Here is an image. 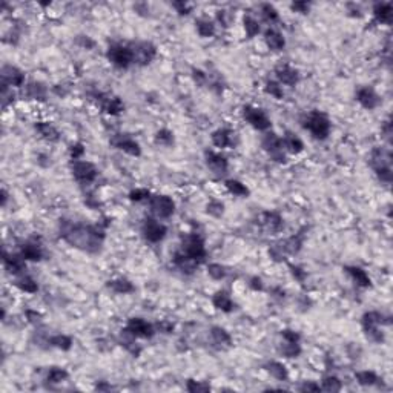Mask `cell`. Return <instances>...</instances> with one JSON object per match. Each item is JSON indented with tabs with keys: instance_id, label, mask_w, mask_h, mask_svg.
Returning <instances> with one entry per match:
<instances>
[{
	"instance_id": "1",
	"label": "cell",
	"mask_w": 393,
	"mask_h": 393,
	"mask_svg": "<svg viewBox=\"0 0 393 393\" xmlns=\"http://www.w3.org/2000/svg\"><path fill=\"white\" fill-rule=\"evenodd\" d=\"M61 237L71 246L88 252H97L105 238L103 232L98 229V226H75V224L63 226Z\"/></svg>"
},
{
	"instance_id": "2",
	"label": "cell",
	"mask_w": 393,
	"mask_h": 393,
	"mask_svg": "<svg viewBox=\"0 0 393 393\" xmlns=\"http://www.w3.org/2000/svg\"><path fill=\"white\" fill-rule=\"evenodd\" d=\"M302 126L310 131V134L318 138V140H324L327 138L329 132H331V121H329L327 116L320 111H312L309 116L304 120Z\"/></svg>"
},
{
	"instance_id": "3",
	"label": "cell",
	"mask_w": 393,
	"mask_h": 393,
	"mask_svg": "<svg viewBox=\"0 0 393 393\" xmlns=\"http://www.w3.org/2000/svg\"><path fill=\"white\" fill-rule=\"evenodd\" d=\"M183 255L197 260V261H203V258L206 257V249H205V242L203 238L197 234H187L183 237V243H181V250Z\"/></svg>"
},
{
	"instance_id": "4",
	"label": "cell",
	"mask_w": 393,
	"mask_h": 393,
	"mask_svg": "<svg viewBox=\"0 0 393 393\" xmlns=\"http://www.w3.org/2000/svg\"><path fill=\"white\" fill-rule=\"evenodd\" d=\"M108 59L111 60V63L114 66H117L120 69H126L129 68L132 61V51L129 46L126 45H120V43H116L109 46L108 49Z\"/></svg>"
},
{
	"instance_id": "5",
	"label": "cell",
	"mask_w": 393,
	"mask_h": 393,
	"mask_svg": "<svg viewBox=\"0 0 393 393\" xmlns=\"http://www.w3.org/2000/svg\"><path fill=\"white\" fill-rule=\"evenodd\" d=\"M383 320H384V316L379 312H369L363 316V327L365 331V335L372 341H376V343H381L384 339L381 329H379L381 323H384Z\"/></svg>"
},
{
	"instance_id": "6",
	"label": "cell",
	"mask_w": 393,
	"mask_h": 393,
	"mask_svg": "<svg viewBox=\"0 0 393 393\" xmlns=\"http://www.w3.org/2000/svg\"><path fill=\"white\" fill-rule=\"evenodd\" d=\"M129 48L132 51V61L137 63V65H148V63L154 60V57L157 54L155 46L149 42L132 43V45H129Z\"/></svg>"
},
{
	"instance_id": "7",
	"label": "cell",
	"mask_w": 393,
	"mask_h": 393,
	"mask_svg": "<svg viewBox=\"0 0 393 393\" xmlns=\"http://www.w3.org/2000/svg\"><path fill=\"white\" fill-rule=\"evenodd\" d=\"M175 211V203L168 195H155L151 198V212L157 218H169Z\"/></svg>"
},
{
	"instance_id": "8",
	"label": "cell",
	"mask_w": 393,
	"mask_h": 393,
	"mask_svg": "<svg viewBox=\"0 0 393 393\" xmlns=\"http://www.w3.org/2000/svg\"><path fill=\"white\" fill-rule=\"evenodd\" d=\"M243 117L249 121L250 126H253L258 131H266L271 128V120L266 116V112L253 108V106H244L243 108Z\"/></svg>"
},
{
	"instance_id": "9",
	"label": "cell",
	"mask_w": 393,
	"mask_h": 393,
	"mask_svg": "<svg viewBox=\"0 0 393 393\" xmlns=\"http://www.w3.org/2000/svg\"><path fill=\"white\" fill-rule=\"evenodd\" d=\"M166 226L154 218H146L142 226V234L149 243H158L166 237Z\"/></svg>"
},
{
	"instance_id": "10",
	"label": "cell",
	"mask_w": 393,
	"mask_h": 393,
	"mask_svg": "<svg viewBox=\"0 0 393 393\" xmlns=\"http://www.w3.org/2000/svg\"><path fill=\"white\" fill-rule=\"evenodd\" d=\"M72 174L75 177V180H79L82 183H91L97 179V168L90 161L74 160Z\"/></svg>"
},
{
	"instance_id": "11",
	"label": "cell",
	"mask_w": 393,
	"mask_h": 393,
	"mask_svg": "<svg viewBox=\"0 0 393 393\" xmlns=\"http://www.w3.org/2000/svg\"><path fill=\"white\" fill-rule=\"evenodd\" d=\"M124 332L135 338H152L155 333L154 327L142 318H131L128 324H126Z\"/></svg>"
},
{
	"instance_id": "12",
	"label": "cell",
	"mask_w": 393,
	"mask_h": 393,
	"mask_svg": "<svg viewBox=\"0 0 393 393\" xmlns=\"http://www.w3.org/2000/svg\"><path fill=\"white\" fill-rule=\"evenodd\" d=\"M111 143L116 146L117 149H121L124 151L126 154H129V155H135L138 157L142 154V151H140V145H138L134 138H131L129 135H126V134H119L116 135L111 140Z\"/></svg>"
},
{
	"instance_id": "13",
	"label": "cell",
	"mask_w": 393,
	"mask_h": 393,
	"mask_svg": "<svg viewBox=\"0 0 393 393\" xmlns=\"http://www.w3.org/2000/svg\"><path fill=\"white\" fill-rule=\"evenodd\" d=\"M263 148L271 154L272 158L276 161H284V154H283V143L281 138H278L275 134H268L263 138Z\"/></svg>"
},
{
	"instance_id": "14",
	"label": "cell",
	"mask_w": 393,
	"mask_h": 393,
	"mask_svg": "<svg viewBox=\"0 0 393 393\" xmlns=\"http://www.w3.org/2000/svg\"><path fill=\"white\" fill-rule=\"evenodd\" d=\"M2 82L8 86H22L25 83V74L11 65H5L2 68Z\"/></svg>"
},
{
	"instance_id": "15",
	"label": "cell",
	"mask_w": 393,
	"mask_h": 393,
	"mask_svg": "<svg viewBox=\"0 0 393 393\" xmlns=\"http://www.w3.org/2000/svg\"><path fill=\"white\" fill-rule=\"evenodd\" d=\"M275 74H276V79L280 80V83L287 85V86H294V85L298 82V79H300L298 71L294 69L292 66H289V65H280V66H276Z\"/></svg>"
},
{
	"instance_id": "16",
	"label": "cell",
	"mask_w": 393,
	"mask_h": 393,
	"mask_svg": "<svg viewBox=\"0 0 393 393\" xmlns=\"http://www.w3.org/2000/svg\"><path fill=\"white\" fill-rule=\"evenodd\" d=\"M206 163L211 171H213L215 174H226L227 171V160L221 155V154H217V152H212V151H206Z\"/></svg>"
},
{
	"instance_id": "17",
	"label": "cell",
	"mask_w": 393,
	"mask_h": 393,
	"mask_svg": "<svg viewBox=\"0 0 393 393\" xmlns=\"http://www.w3.org/2000/svg\"><path fill=\"white\" fill-rule=\"evenodd\" d=\"M357 98L365 109H375L379 105V97L372 88H361L357 94Z\"/></svg>"
},
{
	"instance_id": "18",
	"label": "cell",
	"mask_w": 393,
	"mask_h": 393,
	"mask_svg": "<svg viewBox=\"0 0 393 393\" xmlns=\"http://www.w3.org/2000/svg\"><path fill=\"white\" fill-rule=\"evenodd\" d=\"M3 263L5 268L9 273L12 275H19L25 271V260L22 255H9L8 252H3Z\"/></svg>"
},
{
	"instance_id": "19",
	"label": "cell",
	"mask_w": 393,
	"mask_h": 393,
	"mask_svg": "<svg viewBox=\"0 0 393 393\" xmlns=\"http://www.w3.org/2000/svg\"><path fill=\"white\" fill-rule=\"evenodd\" d=\"M174 263H175L177 268H179V269H180L181 272H184V273H192V272L198 268V264H200V261L192 260V258H189V257L183 255L181 252H177V253H175Z\"/></svg>"
},
{
	"instance_id": "20",
	"label": "cell",
	"mask_w": 393,
	"mask_h": 393,
	"mask_svg": "<svg viewBox=\"0 0 393 393\" xmlns=\"http://www.w3.org/2000/svg\"><path fill=\"white\" fill-rule=\"evenodd\" d=\"M264 40H266V45H268L272 51H280L284 48L286 45V40L281 32H278L276 30H268L264 34Z\"/></svg>"
},
{
	"instance_id": "21",
	"label": "cell",
	"mask_w": 393,
	"mask_h": 393,
	"mask_svg": "<svg viewBox=\"0 0 393 393\" xmlns=\"http://www.w3.org/2000/svg\"><path fill=\"white\" fill-rule=\"evenodd\" d=\"M20 255L23 257V260H30V261H40L42 257H43V252H42V247L37 244V243H27L23 244L22 249H20Z\"/></svg>"
},
{
	"instance_id": "22",
	"label": "cell",
	"mask_w": 393,
	"mask_h": 393,
	"mask_svg": "<svg viewBox=\"0 0 393 393\" xmlns=\"http://www.w3.org/2000/svg\"><path fill=\"white\" fill-rule=\"evenodd\" d=\"M211 336H212L213 344H217L220 349H227V347L232 346V338H231V335L227 333L224 329H221V327H212Z\"/></svg>"
},
{
	"instance_id": "23",
	"label": "cell",
	"mask_w": 393,
	"mask_h": 393,
	"mask_svg": "<svg viewBox=\"0 0 393 393\" xmlns=\"http://www.w3.org/2000/svg\"><path fill=\"white\" fill-rule=\"evenodd\" d=\"M263 226L269 232H280L283 227V218L276 212H266L263 215Z\"/></svg>"
},
{
	"instance_id": "24",
	"label": "cell",
	"mask_w": 393,
	"mask_h": 393,
	"mask_svg": "<svg viewBox=\"0 0 393 393\" xmlns=\"http://www.w3.org/2000/svg\"><path fill=\"white\" fill-rule=\"evenodd\" d=\"M373 12H375V19L379 23H386V25H390L392 23L393 9H392V5L390 3H378V5H375Z\"/></svg>"
},
{
	"instance_id": "25",
	"label": "cell",
	"mask_w": 393,
	"mask_h": 393,
	"mask_svg": "<svg viewBox=\"0 0 393 393\" xmlns=\"http://www.w3.org/2000/svg\"><path fill=\"white\" fill-rule=\"evenodd\" d=\"M281 143H283V148H284L286 151H289L290 154H300V152L304 149L302 142L300 140V138H298L297 135L290 134V132H287V134L284 135V138L281 140Z\"/></svg>"
},
{
	"instance_id": "26",
	"label": "cell",
	"mask_w": 393,
	"mask_h": 393,
	"mask_svg": "<svg viewBox=\"0 0 393 393\" xmlns=\"http://www.w3.org/2000/svg\"><path fill=\"white\" fill-rule=\"evenodd\" d=\"M212 143L217 148H227L232 145V132L229 129H217L212 134Z\"/></svg>"
},
{
	"instance_id": "27",
	"label": "cell",
	"mask_w": 393,
	"mask_h": 393,
	"mask_svg": "<svg viewBox=\"0 0 393 393\" xmlns=\"http://www.w3.org/2000/svg\"><path fill=\"white\" fill-rule=\"evenodd\" d=\"M346 272L353 278L355 281H357L358 286H361V287H369V286H370V278H369V275H367L365 271H363L361 268H355V266H347V268H346Z\"/></svg>"
},
{
	"instance_id": "28",
	"label": "cell",
	"mask_w": 393,
	"mask_h": 393,
	"mask_svg": "<svg viewBox=\"0 0 393 393\" xmlns=\"http://www.w3.org/2000/svg\"><path fill=\"white\" fill-rule=\"evenodd\" d=\"M35 129L39 131V134L43 138H46V140H49V142H57L59 140V131L48 121L35 123Z\"/></svg>"
},
{
	"instance_id": "29",
	"label": "cell",
	"mask_w": 393,
	"mask_h": 393,
	"mask_svg": "<svg viewBox=\"0 0 393 393\" xmlns=\"http://www.w3.org/2000/svg\"><path fill=\"white\" fill-rule=\"evenodd\" d=\"M212 302H213L215 307L223 310V312H232V309H234V302L226 292H217L212 298Z\"/></svg>"
},
{
	"instance_id": "30",
	"label": "cell",
	"mask_w": 393,
	"mask_h": 393,
	"mask_svg": "<svg viewBox=\"0 0 393 393\" xmlns=\"http://www.w3.org/2000/svg\"><path fill=\"white\" fill-rule=\"evenodd\" d=\"M108 287H111L114 292L117 294H131L134 290V286L126 278H119V280H112L108 283Z\"/></svg>"
},
{
	"instance_id": "31",
	"label": "cell",
	"mask_w": 393,
	"mask_h": 393,
	"mask_svg": "<svg viewBox=\"0 0 393 393\" xmlns=\"http://www.w3.org/2000/svg\"><path fill=\"white\" fill-rule=\"evenodd\" d=\"M268 372L276 378V379H280V381H286V379L289 378V373H287V369L281 364V363H278V361H271L268 365Z\"/></svg>"
},
{
	"instance_id": "32",
	"label": "cell",
	"mask_w": 393,
	"mask_h": 393,
	"mask_svg": "<svg viewBox=\"0 0 393 393\" xmlns=\"http://www.w3.org/2000/svg\"><path fill=\"white\" fill-rule=\"evenodd\" d=\"M301 246H302V238H301V235H295V237H290L289 240H286L284 244H281L280 250L281 252L284 250V252L290 253V255H294V253H298L300 252Z\"/></svg>"
},
{
	"instance_id": "33",
	"label": "cell",
	"mask_w": 393,
	"mask_h": 393,
	"mask_svg": "<svg viewBox=\"0 0 393 393\" xmlns=\"http://www.w3.org/2000/svg\"><path fill=\"white\" fill-rule=\"evenodd\" d=\"M197 31L201 37H212L215 34V25L209 19H198Z\"/></svg>"
},
{
	"instance_id": "34",
	"label": "cell",
	"mask_w": 393,
	"mask_h": 393,
	"mask_svg": "<svg viewBox=\"0 0 393 393\" xmlns=\"http://www.w3.org/2000/svg\"><path fill=\"white\" fill-rule=\"evenodd\" d=\"M226 187L231 194L238 195V197H246L249 194V189L242 181H237V180H227Z\"/></svg>"
},
{
	"instance_id": "35",
	"label": "cell",
	"mask_w": 393,
	"mask_h": 393,
	"mask_svg": "<svg viewBox=\"0 0 393 393\" xmlns=\"http://www.w3.org/2000/svg\"><path fill=\"white\" fill-rule=\"evenodd\" d=\"M17 287L23 292H28V294H34L37 292V283L32 280L31 276L28 275H22L19 280H17Z\"/></svg>"
},
{
	"instance_id": "36",
	"label": "cell",
	"mask_w": 393,
	"mask_h": 393,
	"mask_svg": "<svg viewBox=\"0 0 393 393\" xmlns=\"http://www.w3.org/2000/svg\"><path fill=\"white\" fill-rule=\"evenodd\" d=\"M281 352H283V355H286L287 358H297L298 355L301 353V347H300L298 343H290V341L283 339Z\"/></svg>"
},
{
	"instance_id": "37",
	"label": "cell",
	"mask_w": 393,
	"mask_h": 393,
	"mask_svg": "<svg viewBox=\"0 0 393 393\" xmlns=\"http://www.w3.org/2000/svg\"><path fill=\"white\" fill-rule=\"evenodd\" d=\"M51 346H54L57 349H61V350H69L71 346H72V339L66 335H56L49 339Z\"/></svg>"
},
{
	"instance_id": "38",
	"label": "cell",
	"mask_w": 393,
	"mask_h": 393,
	"mask_svg": "<svg viewBox=\"0 0 393 393\" xmlns=\"http://www.w3.org/2000/svg\"><path fill=\"white\" fill-rule=\"evenodd\" d=\"M28 95L31 98H35V100H43L45 95H46V90H45V86L42 83H30L28 85Z\"/></svg>"
},
{
	"instance_id": "39",
	"label": "cell",
	"mask_w": 393,
	"mask_h": 393,
	"mask_svg": "<svg viewBox=\"0 0 393 393\" xmlns=\"http://www.w3.org/2000/svg\"><path fill=\"white\" fill-rule=\"evenodd\" d=\"M105 111L108 114H112V116H116V114L121 112L123 111V103H121V100L119 97H112V98H108L106 100V103H105Z\"/></svg>"
},
{
	"instance_id": "40",
	"label": "cell",
	"mask_w": 393,
	"mask_h": 393,
	"mask_svg": "<svg viewBox=\"0 0 393 393\" xmlns=\"http://www.w3.org/2000/svg\"><path fill=\"white\" fill-rule=\"evenodd\" d=\"M355 378L358 379V383L361 386H372L378 381V376L375 372H369V370H364V372H358L355 375Z\"/></svg>"
},
{
	"instance_id": "41",
	"label": "cell",
	"mask_w": 393,
	"mask_h": 393,
	"mask_svg": "<svg viewBox=\"0 0 393 393\" xmlns=\"http://www.w3.org/2000/svg\"><path fill=\"white\" fill-rule=\"evenodd\" d=\"M321 390H326V392H339L341 390V381H339L336 376H327V378L323 379Z\"/></svg>"
},
{
	"instance_id": "42",
	"label": "cell",
	"mask_w": 393,
	"mask_h": 393,
	"mask_svg": "<svg viewBox=\"0 0 393 393\" xmlns=\"http://www.w3.org/2000/svg\"><path fill=\"white\" fill-rule=\"evenodd\" d=\"M66 378H68V372L63 370V369H59V367H53V369H51L49 373H48V381L54 383V384L65 381Z\"/></svg>"
},
{
	"instance_id": "43",
	"label": "cell",
	"mask_w": 393,
	"mask_h": 393,
	"mask_svg": "<svg viewBox=\"0 0 393 393\" xmlns=\"http://www.w3.org/2000/svg\"><path fill=\"white\" fill-rule=\"evenodd\" d=\"M244 30L249 37H255L260 32V25L252 16H244Z\"/></svg>"
},
{
	"instance_id": "44",
	"label": "cell",
	"mask_w": 393,
	"mask_h": 393,
	"mask_svg": "<svg viewBox=\"0 0 393 393\" xmlns=\"http://www.w3.org/2000/svg\"><path fill=\"white\" fill-rule=\"evenodd\" d=\"M155 142L163 146H171L174 143V134L169 129H161L155 135Z\"/></svg>"
},
{
	"instance_id": "45",
	"label": "cell",
	"mask_w": 393,
	"mask_h": 393,
	"mask_svg": "<svg viewBox=\"0 0 393 393\" xmlns=\"http://www.w3.org/2000/svg\"><path fill=\"white\" fill-rule=\"evenodd\" d=\"M261 14L268 22H276L278 20V11L271 3L261 5Z\"/></svg>"
},
{
	"instance_id": "46",
	"label": "cell",
	"mask_w": 393,
	"mask_h": 393,
	"mask_svg": "<svg viewBox=\"0 0 393 393\" xmlns=\"http://www.w3.org/2000/svg\"><path fill=\"white\" fill-rule=\"evenodd\" d=\"M266 92L273 95L275 98H283V95H284L283 88L278 85L276 82H268V83H266Z\"/></svg>"
},
{
	"instance_id": "47",
	"label": "cell",
	"mask_w": 393,
	"mask_h": 393,
	"mask_svg": "<svg viewBox=\"0 0 393 393\" xmlns=\"http://www.w3.org/2000/svg\"><path fill=\"white\" fill-rule=\"evenodd\" d=\"M208 272L209 275L213 278V280H221V278H224L226 272H224V268L221 264H209V268H208Z\"/></svg>"
},
{
	"instance_id": "48",
	"label": "cell",
	"mask_w": 393,
	"mask_h": 393,
	"mask_svg": "<svg viewBox=\"0 0 393 393\" xmlns=\"http://www.w3.org/2000/svg\"><path fill=\"white\" fill-rule=\"evenodd\" d=\"M187 390L192 392V393H195V392H209L211 387L208 384L197 383V381H194V379H189V381H187Z\"/></svg>"
},
{
	"instance_id": "49",
	"label": "cell",
	"mask_w": 393,
	"mask_h": 393,
	"mask_svg": "<svg viewBox=\"0 0 393 393\" xmlns=\"http://www.w3.org/2000/svg\"><path fill=\"white\" fill-rule=\"evenodd\" d=\"M223 209H224V206L220 201H211L208 205V212L211 215H213V217H220V215L223 213Z\"/></svg>"
},
{
	"instance_id": "50",
	"label": "cell",
	"mask_w": 393,
	"mask_h": 393,
	"mask_svg": "<svg viewBox=\"0 0 393 393\" xmlns=\"http://www.w3.org/2000/svg\"><path fill=\"white\" fill-rule=\"evenodd\" d=\"M129 198L132 201H143L145 198H149V191H146V189H135V191L129 194Z\"/></svg>"
},
{
	"instance_id": "51",
	"label": "cell",
	"mask_w": 393,
	"mask_h": 393,
	"mask_svg": "<svg viewBox=\"0 0 393 393\" xmlns=\"http://www.w3.org/2000/svg\"><path fill=\"white\" fill-rule=\"evenodd\" d=\"M85 154V148H83V145H80V143H77V145H74L72 148H71V157H72V160H80V157Z\"/></svg>"
},
{
	"instance_id": "52",
	"label": "cell",
	"mask_w": 393,
	"mask_h": 393,
	"mask_svg": "<svg viewBox=\"0 0 393 393\" xmlns=\"http://www.w3.org/2000/svg\"><path fill=\"white\" fill-rule=\"evenodd\" d=\"M292 9L294 11H297V12H307L309 11V3H306V2H295V3H292Z\"/></svg>"
},
{
	"instance_id": "53",
	"label": "cell",
	"mask_w": 393,
	"mask_h": 393,
	"mask_svg": "<svg viewBox=\"0 0 393 393\" xmlns=\"http://www.w3.org/2000/svg\"><path fill=\"white\" fill-rule=\"evenodd\" d=\"M300 390H301V392H318V390H321V387H320V386H316V384H313V383H304V384L300 387Z\"/></svg>"
},
{
	"instance_id": "54",
	"label": "cell",
	"mask_w": 393,
	"mask_h": 393,
	"mask_svg": "<svg viewBox=\"0 0 393 393\" xmlns=\"http://www.w3.org/2000/svg\"><path fill=\"white\" fill-rule=\"evenodd\" d=\"M158 329H160L163 333H171L174 331V324L169 323V321H163V323L158 324Z\"/></svg>"
},
{
	"instance_id": "55",
	"label": "cell",
	"mask_w": 393,
	"mask_h": 393,
	"mask_svg": "<svg viewBox=\"0 0 393 393\" xmlns=\"http://www.w3.org/2000/svg\"><path fill=\"white\" fill-rule=\"evenodd\" d=\"M290 269H292L294 276H297L300 281H302L304 278H306V272H304L302 269H300V268H297V266H290Z\"/></svg>"
},
{
	"instance_id": "56",
	"label": "cell",
	"mask_w": 393,
	"mask_h": 393,
	"mask_svg": "<svg viewBox=\"0 0 393 393\" xmlns=\"http://www.w3.org/2000/svg\"><path fill=\"white\" fill-rule=\"evenodd\" d=\"M194 79H195L197 82L203 83V82L206 80V74L203 72V71H200V69H195V71H194Z\"/></svg>"
},
{
	"instance_id": "57",
	"label": "cell",
	"mask_w": 393,
	"mask_h": 393,
	"mask_svg": "<svg viewBox=\"0 0 393 393\" xmlns=\"http://www.w3.org/2000/svg\"><path fill=\"white\" fill-rule=\"evenodd\" d=\"M27 316L30 318V321H31V323L39 321V318H40V315L37 313V312H32V310H28V312H27Z\"/></svg>"
},
{
	"instance_id": "58",
	"label": "cell",
	"mask_w": 393,
	"mask_h": 393,
	"mask_svg": "<svg viewBox=\"0 0 393 393\" xmlns=\"http://www.w3.org/2000/svg\"><path fill=\"white\" fill-rule=\"evenodd\" d=\"M252 287L255 289V290H261V280L260 278H252Z\"/></svg>"
},
{
	"instance_id": "59",
	"label": "cell",
	"mask_w": 393,
	"mask_h": 393,
	"mask_svg": "<svg viewBox=\"0 0 393 393\" xmlns=\"http://www.w3.org/2000/svg\"><path fill=\"white\" fill-rule=\"evenodd\" d=\"M174 6H175V8H179L181 14H187V11H189V9H187V6H186L184 3H175Z\"/></svg>"
},
{
	"instance_id": "60",
	"label": "cell",
	"mask_w": 393,
	"mask_h": 393,
	"mask_svg": "<svg viewBox=\"0 0 393 393\" xmlns=\"http://www.w3.org/2000/svg\"><path fill=\"white\" fill-rule=\"evenodd\" d=\"M2 195H3V201H2V205L5 206V205H6V200H8V195H6V191H5V189L2 191Z\"/></svg>"
}]
</instances>
